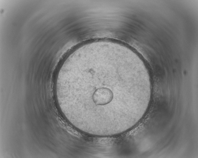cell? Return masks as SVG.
<instances>
[{
    "label": "cell",
    "instance_id": "1",
    "mask_svg": "<svg viewBox=\"0 0 198 158\" xmlns=\"http://www.w3.org/2000/svg\"><path fill=\"white\" fill-rule=\"evenodd\" d=\"M121 59L97 53L76 59L55 79L61 109L76 128L91 133L125 129L131 102L142 83Z\"/></svg>",
    "mask_w": 198,
    "mask_h": 158
}]
</instances>
